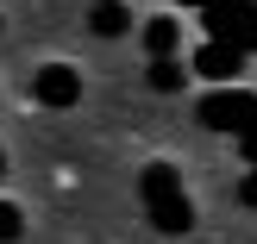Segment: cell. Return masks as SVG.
<instances>
[{
	"instance_id": "1",
	"label": "cell",
	"mask_w": 257,
	"mask_h": 244,
	"mask_svg": "<svg viewBox=\"0 0 257 244\" xmlns=\"http://www.w3.org/2000/svg\"><path fill=\"white\" fill-rule=\"evenodd\" d=\"M138 188H145V207H151V219H157V232H188V225H195V207H188V194H182V175H176L170 163H151Z\"/></svg>"
},
{
	"instance_id": "2",
	"label": "cell",
	"mask_w": 257,
	"mask_h": 244,
	"mask_svg": "<svg viewBox=\"0 0 257 244\" xmlns=\"http://www.w3.org/2000/svg\"><path fill=\"white\" fill-rule=\"evenodd\" d=\"M201 125H207V132H251L257 125V94L251 88H220V94H207L201 100Z\"/></svg>"
},
{
	"instance_id": "3",
	"label": "cell",
	"mask_w": 257,
	"mask_h": 244,
	"mask_svg": "<svg viewBox=\"0 0 257 244\" xmlns=\"http://www.w3.org/2000/svg\"><path fill=\"white\" fill-rule=\"evenodd\" d=\"M32 100L50 107V113L82 107V69H75V63H44V69L32 75Z\"/></svg>"
},
{
	"instance_id": "4",
	"label": "cell",
	"mask_w": 257,
	"mask_h": 244,
	"mask_svg": "<svg viewBox=\"0 0 257 244\" xmlns=\"http://www.w3.org/2000/svg\"><path fill=\"white\" fill-rule=\"evenodd\" d=\"M195 69L207 75V82H232L238 69H245V44H226V38H213V44L195 50Z\"/></svg>"
},
{
	"instance_id": "5",
	"label": "cell",
	"mask_w": 257,
	"mask_h": 244,
	"mask_svg": "<svg viewBox=\"0 0 257 244\" xmlns=\"http://www.w3.org/2000/svg\"><path fill=\"white\" fill-rule=\"evenodd\" d=\"M88 32L94 38H125L132 32V13H125L119 0H94V7H88Z\"/></svg>"
},
{
	"instance_id": "6",
	"label": "cell",
	"mask_w": 257,
	"mask_h": 244,
	"mask_svg": "<svg viewBox=\"0 0 257 244\" xmlns=\"http://www.w3.org/2000/svg\"><path fill=\"white\" fill-rule=\"evenodd\" d=\"M145 82H151V94H182V82H188V63L182 57H157L145 69Z\"/></svg>"
},
{
	"instance_id": "7",
	"label": "cell",
	"mask_w": 257,
	"mask_h": 244,
	"mask_svg": "<svg viewBox=\"0 0 257 244\" xmlns=\"http://www.w3.org/2000/svg\"><path fill=\"white\" fill-rule=\"evenodd\" d=\"M176 44H182V25H176V19H151V25H145L151 63H157V57H176Z\"/></svg>"
},
{
	"instance_id": "8",
	"label": "cell",
	"mask_w": 257,
	"mask_h": 244,
	"mask_svg": "<svg viewBox=\"0 0 257 244\" xmlns=\"http://www.w3.org/2000/svg\"><path fill=\"white\" fill-rule=\"evenodd\" d=\"M25 232V219H19V207H13V200H0V244H13Z\"/></svg>"
},
{
	"instance_id": "9",
	"label": "cell",
	"mask_w": 257,
	"mask_h": 244,
	"mask_svg": "<svg viewBox=\"0 0 257 244\" xmlns=\"http://www.w3.org/2000/svg\"><path fill=\"white\" fill-rule=\"evenodd\" d=\"M238 200H245V207H257V169H245V182H238Z\"/></svg>"
},
{
	"instance_id": "10",
	"label": "cell",
	"mask_w": 257,
	"mask_h": 244,
	"mask_svg": "<svg viewBox=\"0 0 257 244\" xmlns=\"http://www.w3.org/2000/svg\"><path fill=\"white\" fill-rule=\"evenodd\" d=\"M238 150H245V163L257 169V125H251V132H238Z\"/></svg>"
},
{
	"instance_id": "11",
	"label": "cell",
	"mask_w": 257,
	"mask_h": 244,
	"mask_svg": "<svg viewBox=\"0 0 257 244\" xmlns=\"http://www.w3.org/2000/svg\"><path fill=\"white\" fill-rule=\"evenodd\" d=\"M176 7H207V0H176Z\"/></svg>"
},
{
	"instance_id": "12",
	"label": "cell",
	"mask_w": 257,
	"mask_h": 244,
	"mask_svg": "<svg viewBox=\"0 0 257 244\" xmlns=\"http://www.w3.org/2000/svg\"><path fill=\"white\" fill-rule=\"evenodd\" d=\"M0 175H7V150H0Z\"/></svg>"
}]
</instances>
